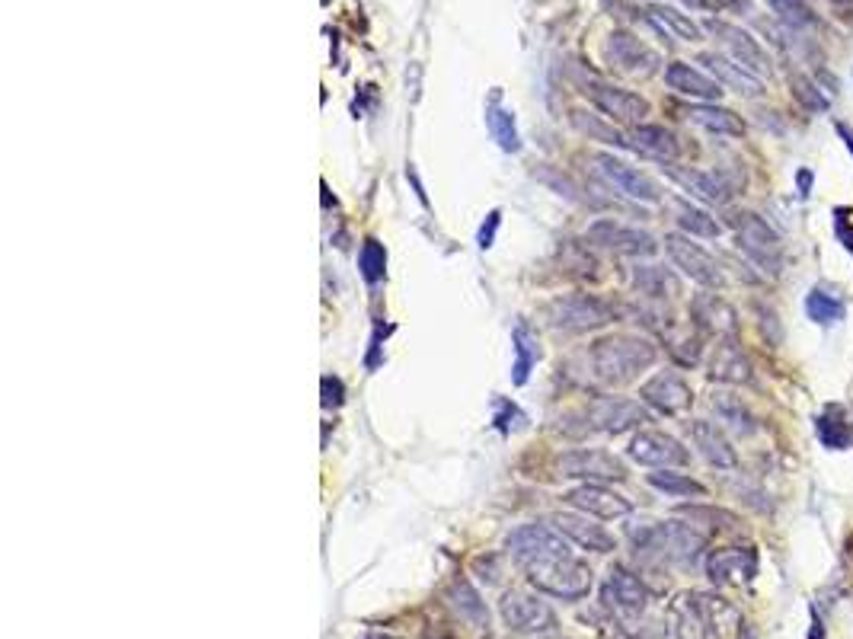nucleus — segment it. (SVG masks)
<instances>
[{
  "mask_svg": "<svg viewBox=\"0 0 853 639\" xmlns=\"http://www.w3.org/2000/svg\"><path fill=\"white\" fill-rule=\"evenodd\" d=\"M655 358H659V349H655L649 339L617 333V336L598 339L592 346V371L604 384L617 387V384L636 381L646 368L655 365Z\"/></svg>",
  "mask_w": 853,
  "mask_h": 639,
  "instance_id": "1",
  "label": "nucleus"
},
{
  "mask_svg": "<svg viewBox=\"0 0 853 639\" xmlns=\"http://www.w3.org/2000/svg\"><path fill=\"white\" fill-rule=\"evenodd\" d=\"M528 572V582L537 588V592H547L553 598L563 601H576L592 592V569H588L576 556H553V560H540V563H528L521 566Z\"/></svg>",
  "mask_w": 853,
  "mask_h": 639,
  "instance_id": "2",
  "label": "nucleus"
},
{
  "mask_svg": "<svg viewBox=\"0 0 853 639\" xmlns=\"http://www.w3.org/2000/svg\"><path fill=\"white\" fill-rule=\"evenodd\" d=\"M544 317L550 320L553 330H566V333H592L608 326L614 320V307L608 301L595 298V294H560L544 307Z\"/></svg>",
  "mask_w": 853,
  "mask_h": 639,
  "instance_id": "3",
  "label": "nucleus"
},
{
  "mask_svg": "<svg viewBox=\"0 0 853 639\" xmlns=\"http://www.w3.org/2000/svg\"><path fill=\"white\" fill-rule=\"evenodd\" d=\"M729 227L735 231L738 247L748 253V259H754L761 269L774 272V275L780 272L783 243H780V234L761 215H754V211H732Z\"/></svg>",
  "mask_w": 853,
  "mask_h": 639,
  "instance_id": "4",
  "label": "nucleus"
},
{
  "mask_svg": "<svg viewBox=\"0 0 853 639\" xmlns=\"http://www.w3.org/2000/svg\"><path fill=\"white\" fill-rule=\"evenodd\" d=\"M556 473L566 480L608 483V480H627V464L608 451L576 448V451H566V454L556 457Z\"/></svg>",
  "mask_w": 853,
  "mask_h": 639,
  "instance_id": "5",
  "label": "nucleus"
},
{
  "mask_svg": "<svg viewBox=\"0 0 853 639\" xmlns=\"http://www.w3.org/2000/svg\"><path fill=\"white\" fill-rule=\"evenodd\" d=\"M505 547L518 560V566L553 560V556H569L572 553L569 544H566V537L556 528H547V524H521L518 531L508 534Z\"/></svg>",
  "mask_w": 853,
  "mask_h": 639,
  "instance_id": "6",
  "label": "nucleus"
},
{
  "mask_svg": "<svg viewBox=\"0 0 853 639\" xmlns=\"http://www.w3.org/2000/svg\"><path fill=\"white\" fill-rule=\"evenodd\" d=\"M592 163H595V173L604 179V183H611L617 192L627 195V199H636V202H659L662 199V186L655 183L652 176H646L643 170L630 167L627 160H620L614 154H595Z\"/></svg>",
  "mask_w": 853,
  "mask_h": 639,
  "instance_id": "7",
  "label": "nucleus"
},
{
  "mask_svg": "<svg viewBox=\"0 0 853 639\" xmlns=\"http://www.w3.org/2000/svg\"><path fill=\"white\" fill-rule=\"evenodd\" d=\"M665 250L671 256V262L687 275L694 278L697 285L703 288H723L726 275H723V266L700 247V243H694L691 237H681V234H668L665 237Z\"/></svg>",
  "mask_w": 853,
  "mask_h": 639,
  "instance_id": "8",
  "label": "nucleus"
},
{
  "mask_svg": "<svg viewBox=\"0 0 853 639\" xmlns=\"http://www.w3.org/2000/svg\"><path fill=\"white\" fill-rule=\"evenodd\" d=\"M585 240L595 243L601 250H611L617 256H655L659 243L649 231H639V227H627L617 224L611 218H601L585 231Z\"/></svg>",
  "mask_w": 853,
  "mask_h": 639,
  "instance_id": "9",
  "label": "nucleus"
},
{
  "mask_svg": "<svg viewBox=\"0 0 853 639\" xmlns=\"http://www.w3.org/2000/svg\"><path fill=\"white\" fill-rule=\"evenodd\" d=\"M588 422L598 432L608 435H623L636 429V425L649 422V413L643 403L627 400V397H598L592 406H588Z\"/></svg>",
  "mask_w": 853,
  "mask_h": 639,
  "instance_id": "10",
  "label": "nucleus"
},
{
  "mask_svg": "<svg viewBox=\"0 0 853 639\" xmlns=\"http://www.w3.org/2000/svg\"><path fill=\"white\" fill-rule=\"evenodd\" d=\"M630 457L636 464L643 467H684L687 461H691V454H687V448L681 445L678 438H671L665 432H636L633 441H630Z\"/></svg>",
  "mask_w": 853,
  "mask_h": 639,
  "instance_id": "11",
  "label": "nucleus"
},
{
  "mask_svg": "<svg viewBox=\"0 0 853 639\" xmlns=\"http://www.w3.org/2000/svg\"><path fill=\"white\" fill-rule=\"evenodd\" d=\"M639 400L652 409H659V413H665V416H678V413H687V409H691L694 393L681 374L659 371L655 378H649L643 387H639Z\"/></svg>",
  "mask_w": 853,
  "mask_h": 639,
  "instance_id": "12",
  "label": "nucleus"
},
{
  "mask_svg": "<svg viewBox=\"0 0 853 639\" xmlns=\"http://www.w3.org/2000/svg\"><path fill=\"white\" fill-rule=\"evenodd\" d=\"M604 55L614 64L617 71L623 74H639V77H649L659 71L662 58L652 52L646 42H639L630 32H611L608 42H604Z\"/></svg>",
  "mask_w": 853,
  "mask_h": 639,
  "instance_id": "13",
  "label": "nucleus"
},
{
  "mask_svg": "<svg viewBox=\"0 0 853 639\" xmlns=\"http://www.w3.org/2000/svg\"><path fill=\"white\" fill-rule=\"evenodd\" d=\"M707 29L713 32V36H716L719 42H723V45L729 48L732 58H735L738 64H742V68H748L751 74L764 77V74L774 71V64H770L767 52L758 45V39L748 36L745 29H738V26H732V23H723V20H710V23H707Z\"/></svg>",
  "mask_w": 853,
  "mask_h": 639,
  "instance_id": "14",
  "label": "nucleus"
},
{
  "mask_svg": "<svg viewBox=\"0 0 853 639\" xmlns=\"http://www.w3.org/2000/svg\"><path fill=\"white\" fill-rule=\"evenodd\" d=\"M502 620L518 633H544L556 624V617L547 608V601L531 598L524 592H508L502 598Z\"/></svg>",
  "mask_w": 853,
  "mask_h": 639,
  "instance_id": "15",
  "label": "nucleus"
},
{
  "mask_svg": "<svg viewBox=\"0 0 853 639\" xmlns=\"http://www.w3.org/2000/svg\"><path fill=\"white\" fill-rule=\"evenodd\" d=\"M604 604L611 611L630 617V614H643L646 604H649V588L639 582L633 572H627L623 566H614L608 572V582H604V592H601Z\"/></svg>",
  "mask_w": 853,
  "mask_h": 639,
  "instance_id": "16",
  "label": "nucleus"
},
{
  "mask_svg": "<svg viewBox=\"0 0 853 639\" xmlns=\"http://www.w3.org/2000/svg\"><path fill=\"white\" fill-rule=\"evenodd\" d=\"M707 576L713 585H748L758 576V553L748 547L716 550L707 560Z\"/></svg>",
  "mask_w": 853,
  "mask_h": 639,
  "instance_id": "17",
  "label": "nucleus"
},
{
  "mask_svg": "<svg viewBox=\"0 0 853 639\" xmlns=\"http://www.w3.org/2000/svg\"><path fill=\"white\" fill-rule=\"evenodd\" d=\"M572 509H579L585 515H595V518H623L633 512L630 499H623L614 489L601 486V483H582L576 489H569L563 496Z\"/></svg>",
  "mask_w": 853,
  "mask_h": 639,
  "instance_id": "18",
  "label": "nucleus"
},
{
  "mask_svg": "<svg viewBox=\"0 0 853 639\" xmlns=\"http://www.w3.org/2000/svg\"><path fill=\"white\" fill-rule=\"evenodd\" d=\"M592 103L608 119H617L623 125H639L649 116V103L643 96L623 90V87H611V84H592Z\"/></svg>",
  "mask_w": 853,
  "mask_h": 639,
  "instance_id": "19",
  "label": "nucleus"
},
{
  "mask_svg": "<svg viewBox=\"0 0 853 639\" xmlns=\"http://www.w3.org/2000/svg\"><path fill=\"white\" fill-rule=\"evenodd\" d=\"M553 528L560 531L563 537H569L572 544H579L592 553H611L614 550V537L601 528V524L588 521V515H572V512H556L553 518Z\"/></svg>",
  "mask_w": 853,
  "mask_h": 639,
  "instance_id": "20",
  "label": "nucleus"
},
{
  "mask_svg": "<svg viewBox=\"0 0 853 639\" xmlns=\"http://www.w3.org/2000/svg\"><path fill=\"white\" fill-rule=\"evenodd\" d=\"M700 64L710 74H716L719 84H726L729 90L742 93V96H764V80L758 74H751L748 68H742V64H738L735 58H726L719 52H703Z\"/></svg>",
  "mask_w": 853,
  "mask_h": 639,
  "instance_id": "21",
  "label": "nucleus"
},
{
  "mask_svg": "<svg viewBox=\"0 0 853 639\" xmlns=\"http://www.w3.org/2000/svg\"><path fill=\"white\" fill-rule=\"evenodd\" d=\"M691 317L703 333L735 339V330H738L735 310L723 298H716V294H697L691 301Z\"/></svg>",
  "mask_w": 853,
  "mask_h": 639,
  "instance_id": "22",
  "label": "nucleus"
},
{
  "mask_svg": "<svg viewBox=\"0 0 853 639\" xmlns=\"http://www.w3.org/2000/svg\"><path fill=\"white\" fill-rule=\"evenodd\" d=\"M691 438H694L697 451L707 457L713 467H719V470L738 467V454H735V448H732V441L726 438V432L719 429L716 422H710V419L691 422Z\"/></svg>",
  "mask_w": 853,
  "mask_h": 639,
  "instance_id": "23",
  "label": "nucleus"
},
{
  "mask_svg": "<svg viewBox=\"0 0 853 639\" xmlns=\"http://www.w3.org/2000/svg\"><path fill=\"white\" fill-rule=\"evenodd\" d=\"M665 84L675 93L694 96V100H703V103H713V100L723 96V84H719V80L707 77L703 71L691 68V64H684V61L668 64V68H665Z\"/></svg>",
  "mask_w": 853,
  "mask_h": 639,
  "instance_id": "24",
  "label": "nucleus"
},
{
  "mask_svg": "<svg viewBox=\"0 0 853 639\" xmlns=\"http://www.w3.org/2000/svg\"><path fill=\"white\" fill-rule=\"evenodd\" d=\"M630 285L636 288V294L652 301H675L681 294V278L665 266H633Z\"/></svg>",
  "mask_w": 853,
  "mask_h": 639,
  "instance_id": "25",
  "label": "nucleus"
},
{
  "mask_svg": "<svg viewBox=\"0 0 853 639\" xmlns=\"http://www.w3.org/2000/svg\"><path fill=\"white\" fill-rule=\"evenodd\" d=\"M697 604H700L703 620H707V627H710L719 639H738V636L745 633L742 614H738L729 601L716 598V595H697Z\"/></svg>",
  "mask_w": 853,
  "mask_h": 639,
  "instance_id": "26",
  "label": "nucleus"
},
{
  "mask_svg": "<svg viewBox=\"0 0 853 639\" xmlns=\"http://www.w3.org/2000/svg\"><path fill=\"white\" fill-rule=\"evenodd\" d=\"M710 378L726 381V384H748L751 381V365L735 346V339H723L710 358Z\"/></svg>",
  "mask_w": 853,
  "mask_h": 639,
  "instance_id": "27",
  "label": "nucleus"
},
{
  "mask_svg": "<svg viewBox=\"0 0 853 639\" xmlns=\"http://www.w3.org/2000/svg\"><path fill=\"white\" fill-rule=\"evenodd\" d=\"M671 179L675 183H681L691 195H697V199L710 202V205H723L729 199V186L726 179H719L716 173H703V170H681V167H668Z\"/></svg>",
  "mask_w": 853,
  "mask_h": 639,
  "instance_id": "28",
  "label": "nucleus"
},
{
  "mask_svg": "<svg viewBox=\"0 0 853 639\" xmlns=\"http://www.w3.org/2000/svg\"><path fill=\"white\" fill-rule=\"evenodd\" d=\"M633 147L646 151L659 160H678L681 154V141L675 131H668L662 125H633Z\"/></svg>",
  "mask_w": 853,
  "mask_h": 639,
  "instance_id": "29",
  "label": "nucleus"
},
{
  "mask_svg": "<svg viewBox=\"0 0 853 639\" xmlns=\"http://www.w3.org/2000/svg\"><path fill=\"white\" fill-rule=\"evenodd\" d=\"M687 119L700 128L713 131V135H726V138L745 135V122L738 119L732 109H723V106H691L687 109Z\"/></svg>",
  "mask_w": 853,
  "mask_h": 639,
  "instance_id": "30",
  "label": "nucleus"
},
{
  "mask_svg": "<svg viewBox=\"0 0 853 639\" xmlns=\"http://www.w3.org/2000/svg\"><path fill=\"white\" fill-rule=\"evenodd\" d=\"M671 627L678 639H707V620L700 614L697 595H681L671 604Z\"/></svg>",
  "mask_w": 853,
  "mask_h": 639,
  "instance_id": "31",
  "label": "nucleus"
},
{
  "mask_svg": "<svg viewBox=\"0 0 853 639\" xmlns=\"http://www.w3.org/2000/svg\"><path fill=\"white\" fill-rule=\"evenodd\" d=\"M646 16H649L652 26H659L662 32H671L675 39H684V42H700L703 39V29L691 20V16L675 10V7L655 4V7H649Z\"/></svg>",
  "mask_w": 853,
  "mask_h": 639,
  "instance_id": "32",
  "label": "nucleus"
},
{
  "mask_svg": "<svg viewBox=\"0 0 853 639\" xmlns=\"http://www.w3.org/2000/svg\"><path fill=\"white\" fill-rule=\"evenodd\" d=\"M815 429H818V441H822V445L831 448V451H844V448L853 445V432H850L847 416H844L841 406H825V413L818 416Z\"/></svg>",
  "mask_w": 853,
  "mask_h": 639,
  "instance_id": "33",
  "label": "nucleus"
},
{
  "mask_svg": "<svg viewBox=\"0 0 853 639\" xmlns=\"http://www.w3.org/2000/svg\"><path fill=\"white\" fill-rule=\"evenodd\" d=\"M806 314H809V320H815V323L831 326V323L844 320L847 304H844V301H841L838 294H834L831 288L818 285V288H812V291H809V298H806Z\"/></svg>",
  "mask_w": 853,
  "mask_h": 639,
  "instance_id": "34",
  "label": "nucleus"
},
{
  "mask_svg": "<svg viewBox=\"0 0 853 639\" xmlns=\"http://www.w3.org/2000/svg\"><path fill=\"white\" fill-rule=\"evenodd\" d=\"M572 125H576L582 135L595 138V141H604V144H614V147H630V141L620 135V131L614 125H608L601 116H595V112H585V109H572L569 112Z\"/></svg>",
  "mask_w": 853,
  "mask_h": 639,
  "instance_id": "35",
  "label": "nucleus"
},
{
  "mask_svg": "<svg viewBox=\"0 0 853 639\" xmlns=\"http://www.w3.org/2000/svg\"><path fill=\"white\" fill-rule=\"evenodd\" d=\"M649 486L659 489L665 496H707V486L697 483L687 473H675V470H659L649 473Z\"/></svg>",
  "mask_w": 853,
  "mask_h": 639,
  "instance_id": "36",
  "label": "nucleus"
},
{
  "mask_svg": "<svg viewBox=\"0 0 853 639\" xmlns=\"http://www.w3.org/2000/svg\"><path fill=\"white\" fill-rule=\"evenodd\" d=\"M713 409H716V416L723 419L729 429H735L738 435H748V432L754 429L748 406L738 400L735 393H716V397H713Z\"/></svg>",
  "mask_w": 853,
  "mask_h": 639,
  "instance_id": "37",
  "label": "nucleus"
},
{
  "mask_svg": "<svg viewBox=\"0 0 853 639\" xmlns=\"http://www.w3.org/2000/svg\"><path fill=\"white\" fill-rule=\"evenodd\" d=\"M678 224H681V231H687L691 237L713 240V237L723 234V227H719L716 218H710L707 211H700V208L687 205V202H678Z\"/></svg>",
  "mask_w": 853,
  "mask_h": 639,
  "instance_id": "38",
  "label": "nucleus"
},
{
  "mask_svg": "<svg viewBox=\"0 0 853 639\" xmlns=\"http://www.w3.org/2000/svg\"><path fill=\"white\" fill-rule=\"evenodd\" d=\"M486 122H489V131L492 138L499 141L502 151H518L521 141H518V128H515V116L508 109H499V106H489L486 109Z\"/></svg>",
  "mask_w": 853,
  "mask_h": 639,
  "instance_id": "39",
  "label": "nucleus"
},
{
  "mask_svg": "<svg viewBox=\"0 0 853 639\" xmlns=\"http://www.w3.org/2000/svg\"><path fill=\"white\" fill-rule=\"evenodd\" d=\"M537 358H540L537 339L531 336L528 326H518L515 330V384L528 381V371L534 368Z\"/></svg>",
  "mask_w": 853,
  "mask_h": 639,
  "instance_id": "40",
  "label": "nucleus"
},
{
  "mask_svg": "<svg viewBox=\"0 0 853 639\" xmlns=\"http://www.w3.org/2000/svg\"><path fill=\"white\" fill-rule=\"evenodd\" d=\"M358 269H362L365 282H381L384 272H387V253L377 240H365L362 253H358Z\"/></svg>",
  "mask_w": 853,
  "mask_h": 639,
  "instance_id": "41",
  "label": "nucleus"
},
{
  "mask_svg": "<svg viewBox=\"0 0 853 639\" xmlns=\"http://www.w3.org/2000/svg\"><path fill=\"white\" fill-rule=\"evenodd\" d=\"M767 4L786 26H793V29H806L815 23V13L802 4V0H767Z\"/></svg>",
  "mask_w": 853,
  "mask_h": 639,
  "instance_id": "42",
  "label": "nucleus"
},
{
  "mask_svg": "<svg viewBox=\"0 0 853 639\" xmlns=\"http://www.w3.org/2000/svg\"><path fill=\"white\" fill-rule=\"evenodd\" d=\"M681 515L694 518L697 524H713V528H735L738 518L726 509H713V505H684Z\"/></svg>",
  "mask_w": 853,
  "mask_h": 639,
  "instance_id": "43",
  "label": "nucleus"
},
{
  "mask_svg": "<svg viewBox=\"0 0 853 639\" xmlns=\"http://www.w3.org/2000/svg\"><path fill=\"white\" fill-rule=\"evenodd\" d=\"M454 598H457V601H454V604H457V611H461L464 617L477 620V624H483V620L489 617V614H486V608H483V601H480V595L473 592L470 585H464V582H461V585H454Z\"/></svg>",
  "mask_w": 853,
  "mask_h": 639,
  "instance_id": "44",
  "label": "nucleus"
},
{
  "mask_svg": "<svg viewBox=\"0 0 853 639\" xmlns=\"http://www.w3.org/2000/svg\"><path fill=\"white\" fill-rule=\"evenodd\" d=\"M793 96H796V100H799L802 106H806V109H812V112L828 109V96H825V90H818L809 77H796V80H793Z\"/></svg>",
  "mask_w": 853,
  "mask_h": 639,
  "instance_id": "45",
  "label": "nucleus"
},
{
  "mask_svg": "<svg viewBox=\"0 0 853 639\" xmlns=\"http://www.w3.org/2000/svg\"><path fill=\"white\" fill-rule=\"evenodd\" d=\"M834 215H838V218H834V231H838V240L844 243L847 253H853V221L847 218V211H841V208L834 211Z\"/></svg>",
  "mask_w": 853,
  "mask_h": 639,
  "instance_id": "46",
  "label": "nucleus"
},
{
  "mask_svg": "<svg viewBox=\"0 0 853 639\" xmlns=\"http://www.w3.org/2000/svg\"><path fill=\"white\" fill-rule=\"evenodd\" d=\"M342 381L336 378H323V406H339L342 403Z\"/></svg>",
  "mask_w": 853,
  "mask_h": 639,
  "instance_id": "47",
  "label": "nucleus"
},
{
  "mask_svg": "<svg viewBox=\"0 0 853 639\" xmlns=\"http://www.w3.org/2000/svg\"><path fill=\"white\" fill-rule=\"evenodd\" d=\"M496 227H499V211H492L489 221L480 227V247H492V240H496Z\"/></svg>",
  "mask_w": 853,
  "mask_h": 639,
  "instance_id": "48",
  "label": "nucleus"
},
{
  "mask_svg": "<svg viewBox=\"0 0 853 639\" xmlns=\"http://www.w3.org/2000/svg\"><path fill=\"white\" fill-rule=\"evenodd\" d=\"M838 135L844 138V144H847V151L853 154V128H847L844 122H838Z\"/></svg>",
  "mask_w": 853,
  "mask_h": 639,
  "instance_id": "49",
  "label": "nucleus"
},
{
  "mask_svg": "<svg viewBox=\"0 0 853 639\" xmlns=\"http://www.w3.org/2000/svg\"><path fill=\"white\" fill-rule=\"evenodd\" d=\"M719 4H723V7H742L745 0H719Z\"/></svg>",
  "mask_w": 853,
  "mask_h": 639,
  "instance_id": "50",
  "label": "nucleus"
},
{
  "mask_svg": "<svg viewBox=\"0 0 853 639\" xmlns=\"http://www.w3.org/2000/svg\"><path fill=\"white\" fill-rule=\"evenodd\" d=\"M368 639H387V636H368Z\"/></svg>",
  "mask_w": 853,
  "mask_h": 639,
  "instance_id": "51",
  "label": "nucleus"
},
{
  "mask_svg": "<svg viewBox=\"0 0 853 639\" xmlns=\"http://www.w3.org/2000/svg\"><path fill=\"white\" fill-rule=\"evenodd\" d=\"M547 639H556V636H547Z\"/></svg>",
  "mask_w": 853,
  "mask_h": 639,
  "instance_id": "52",
  "label": "nucleus"
}]
</instances>
